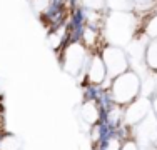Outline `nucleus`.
Segmentation results:
<instances>
[{
	"instance_id": "obj_1",
	"label": "nucleus",
	"mask_w": 157,
	"mask_h": 150,
	"mask_svg": "<svg viewBox=\"0 0 157 150\" xmlns=\"http://www.w3.org/2000/svg\"><path fill=\"white\" fill-rule=\"evenodd\" d=\"M109 90L112 93V99L117 105L121 107H125L130 102L139 97L140 93V80L137 77L136 72H127L117 75L115 78H110V84H109Z\"/></svg>"
},
{
	"instance_id": "obj_2",
	"label": "nucleus",
	"mask_w": 157,
	"mask_h": 150,
	"mask_svg": "<svg viewBox=\"0 0 157 150\" xmlns=\"http://www.w3.org/2000/svg\"><path fill=\"white\" fill-rule=\"evenodd\" d=\"M102 60L107 69V77L115 78L117 75L129 70V58L124 54V50L115 45H105L102 48Z\"/></svg>"
},
{
	"instance_id": "obj_3",
	"label": "nucleus",
	"mask_w": 157,
	"mask_h": 150,
	"mask_svg": "<svg viewBox=\"0 0 157 150\" xmlns=\"http://www.w3.org/2000/svg\"><path fill=\"white\" fill-rule=\"evenodd\" d=\"M151 99H139L137 97L134 102L124 107V123L130 127H136L142 120L151 114Z\"/></svg>"
},
{
	"instance_id": "obj_4",
	"label": "nucleus",
	"mask_w": 157,
	"mask_h": 150,
	"mask_svg": "<svg viewBox=\"0 0 157 150\" xmlns=\"http://www.w3.org/2000/svg\"><path fill=\"white\" fill-rule=\"evenodd\" d=\"M105 78H107V69L102 60V55L92 54V57L87 63V78L85 80L94 85H102Z\"/></svg>"
},
{
	"instance_id": "obj_5",
	"label": "nucleus",
	"mask_w": 157,
	"mask_h": 150,
	"mask_svg": "<svg viewBox=\"0 0 157 150\" xmlns=\"http://www.w3.org/2000/svg\"><path fill=\"white\" fill-rule=\"evenodd\" d=\"M144 62L149 65V69L157 72V37L155 39H151V42L145 45Z\"/></svg>"
},
{
	"instance_id": "obj_6",
	"label": "nucleus",
	"mask_w": 157,
	"mask_h": 150,
	"mask_svg": "<svg viewBox=\"0 0 157 150\" xmlns=\"http://www.w3.org/2000/svg\"><path fill=\"white\" fill-rule=\"evenodd\" d=\"M82 7H85L87 10L92 12H100L105 9V0H78Z\"/></svg>"
},
{
	"instance_id": "obj_7",
	"label": "nucleus",
	"mask_w": 157,
	"mask_h": 150,
	"mask_svg": "<svg viewBox=\"0 0 157 150\" xmlns=\"http://www.w3.org/2000/svg\"><path fill=\"white\" fill-rule=\"evenodd\" d=\"M144 33L147 37H151V39H155V37H157V13L152 15V17L149 18V22L145 24Z\"/></svg>"
},
{
	"instance_id": "obj_8",
	"label": "nucleus",
	"mask_w": 157,
	"mask_h": 150,
	"mask_svg": "<svg viewBox=\"0 0 157 150\" xmlns=\"http://www.w3.org/2000/svg\"><path fill=\"white\" fill-rule=\"evenodd\" d=\"M121 150H139V147H137L136 142H132V140H125L124 144H122Z\"/></svg>"
}]
</instances>
